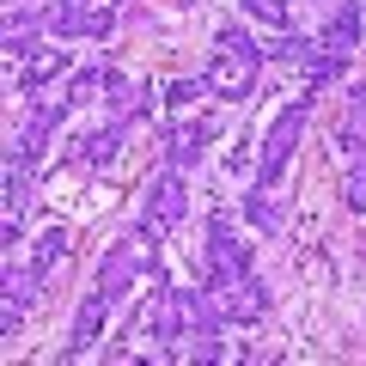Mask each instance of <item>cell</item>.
<instances>
[{"instance_id":"6da1fadb","label":"cell","mask_w":366,"mask_h":366,"mask_svg":"<svg viewBox=\"0 0 366 366\" xmlns=\"http://www.w3.org/2000/svg\"><path fill=\"white\" fill-rule=\"evenodd\" d=\"M312 104H317V92H305V98H293V104L274 117L269 141H262V153H257V171H250V183H257V189H274V183L287 177L293 147H300V134H305V117H312Z\"/></svg>"},{"instance_id":"7a4b0ae2","label":"cell","mask_w":366,"mask_h":366,"mask_svg":"<svg viewBox=\"0 0 366 366\" xmlns=\"http://www.w3.org/2000/svg\"><path fill=\"white\" fill-rule=\"evenodd\" d=\"M141 214H147V220H159L165 232H177V226H183V214H189V183H183L177 165H159V171H153Z\"/></svg>"},{"instance_id":"3957f363","label":"cell","mask_w":366,"mask_h":366,"mask_svg":"<svg viewBox=\"0 0 366 366\" xmlns=\"http://www.w3.org/2000/svg\"><path fill=\"white\" fill-rule=\"evenodd\" d=\"M110 293L104 287H92V293H79V305H74V317H67V360H79V354H92L98 348V336H104V324H110Z\"/></svg>"},{"instance_id":"277c9868","label":"cell","mask_w":366,"mask_h":366,"mask_svg":"<svg viewBox=\"0 0 366 366\" xmlns=\"http://www.w3.org/2000/svg\"><path fill=\"white\" fill-rule=\"evenodd\" d=\"M61 74H74V43H37V49L25 55V61H19V79L13 86L25 92V104L31 98H43V86H49V79H61Z\"/></svg>"},{"instance_id":"5b68a950","label":"cell","mask_w":366,"mask_h":366,"mask_svg":"<svg viewBox=\"0 0 366 366\" xmlns=\"http://www.w3.org/2000/svg\"><path fill=\"white\" fill-rule=\"evenodd\" d=\"M257 74H262V61L214 55V61H208V74H202V86H208V98H220V104H244L250 92H257Z\"/></svg>"},{"instance_id":"8992f818","label":"cell","mask_w":366,"mask_h":366,"mask_svg":"<svg viewBox=\"0 0 366 366\" xmlns=\"http://www.w3.org/2000/svg\"><path fill=\"white\" fill-rule=\"evenodd\" d=\"M129 129H134V117H110L104 129H92L86 141L74 147V159H79L86 171H117L122 153H129Z\"/></svg>"},{"instance_id":"52a82bcc","label":"cell","mask_w":366,"mask_h":366,"mask_svg":"<svg viewBox=\"0 0 366 366\" xmlns=\"http://www.w3.org/2000/svg\"><path fill=\"white\" fill-rule=\"evenodd\" d=\"M360 37H366V0H336L330 19L317 25V43L336 49V55H354V49H360Z\"/></svg>"},{"instance_id":"ba28073f","label":"cell","mask_w":366,"mask_h":366,"mask_svg":"<svg viewBox=\"0 0 366 366\" xmlns=\"http://www.w3.org/2000/svg\"><path fill=\"white\" fill-rule=\"evenodd\" d=\"M134 281H147V274H141V257L129 250V238H117V244H110L104 257H98V287H104L110 300L122 305V300L134 293Z\"/></svg>"},{"instance_id":"9c48e42d","label":"cell","mask_w":366,"mask_h":366,"mask_svg":"<svg viewBox=\"0 0 366 366\" xmlns=\"http://www.w3.org/2000/svg\"><path fill=\"white\" fill-rule=\"evenodd\" d=\"M98 13H104V0H55L49 6V37L55 43H86Z\"/></svg>"},{"instance_id":"30bf717a","label":"cell","mask_w":366,"mask_h":366,"mask_svg":"<svg viewBox=\"0 0 366 366\" xmlns=\"http://www.w3.org/2000/svg\"><path fill=\"white\" fill-rule=\"evenodd\" d=\"M262 317H269V281L250 269L244 281L226 293V324H232V330H250V324H262Z\"/></svg>"},{"instance_id":"8fae6325","label":"cell","mask_w":366,"mask_h":366,"mask_svg":"<svg viewBox=\"0 0 366 366\" xmlns=\"http://www.w3.org/2000/svg\"><path fill=\"white\" fill-rule=\"evenodd\" d=\"M43 287H49V274H43V269H19V262H6V305H13V312H37Z\"/></svg>"},{"instance_id":"7c38bea8","label":"cell","mask_w":366,"mask_h":366,"mask_svg":"<svg viewBox=\"0 0 366 366\" xmlns=\"http://www.w3.org/2000/svg\"><path fill=\"white\" fill-rule=\"evenodd\" d=\"M238 214L250 220V232H262V238H274L281 232V202H274V189H257L250 183L244 189V202H238Z\"/></svg>"},{"instance_id":"4fadbf2b","label":"cell","mask_w":366,"mask_h":366,"mask_svg":"<svg viewBox=\"0 0 366 366\" xmlns=\"http://www.w3.org/2000/svg\"><path fill=\"white\" fill-rule=\"evenodd\" d=\"M74 257V238L61 232V226H43L37 238H31V269H43V274H55L61 262Z\"/></svg>"},{"instance_id":"5bb4252c","label":"cell","mask_w":366,"mask_h":366,"mask_svg":"<svg viewBox=\"0 0 366 366\" xmlns=\"http://www.w3.org/2000/svg\"><path fill=\"white\" fill-rule=\"evenodd\" d=\"M348 61H354V55H336V49H324V43H317V49L300 61V67H305V86H312V92H330L342 74H348Z\"/></svg>"},{"instance_id":"9a60e30c","label":"cell","mask_w":366,"mask_h":366,"mask_svg":"<svg viewBox=\"0 0 366 366\" xmlns=\"http://www.w3.org/2000/svg\"><path fill=\"white\" fill-rule=\"evenodd\" d=\"M37 202V183H31V165L19 153H6V214H25Z\"/></svg>"},{"instance_id":"2e32d148","label":"cell","mask_w":366,"mask_h":366,"mask_svg":"<svg viewBox=\"0 0 366 366\" xmlns=\"http://www.w3.org/2000/svg\"><path fill=\"white\" fill-rule=\"evenodd\" d=\"M134 98H141V79H129L122 67L104 61V104H110V117H134Z\"/></svg>"},{"instance_id":"e0dca14e","label":"cell","mask_w":366,"mask_h":366,"mask_svg":"<svg viewBox=\"0 0 366 366\" xmlns=\"http://www.w3.org/2000/svg\"><path fill=\"white\" fill-rule=\"evenodd\" d=\"M214 55H238V61H262V43L250 37L238 19H226L220 31H214Z\"/></svg>"},{"instance_id":"ac0fdd59","label":"cell","mask_w":366,"mask_h":366,"mask_svg":"<svg viewBox=\"0 0 366 366\" xmlns=\"http://www.w3.org/2000/svg\"><path fill=\"white\" fill-rule=\"evenodd\" d=\"M98 92H104V61H86V67H74V74H67V86H61V98L67 104H92V98H98Z\"/></svg>"},{"instance_id":"d6986e66","label":"cell","mask_w":366,"mask_h":366,"mask_svg":"<svg viewBox=\"0 0 366 366\" xmlns=\"http://www.w3.org/2000/svg\"><path fill=\"white\" fill-rule=\"evenodd\" d=\"M312 49H317V37H300V31H274V37L262 43V61H305Z\"/></svg>"},{"instance_id":"ffe728a7","label":"cell","mask_w":366,"mask_h":366,"mask_svg":"<svg viewBox=\"0 0 366 366\" xmlns=\"http://www.w3.org/2000/svg\"><path fill=\"white\" fill-rule=\"evenodd\" d=\"M159 98H165V117H177V110L202 104V98H208V86H202V79H159Z\"/></svg>"},{"instance_id":"44dd1931","label":"cell","mask_w":366,"mask_h":366,"mask_svg":"<svg viewBox=\"0 0 366 366\" xmlns=\"http://www.w3.org/2000/svg\"><path fill=\"white\" fill-rule=\"evenodd\" d=\"M238 13H244L250 25H269V37L287 31V0H238Z\"/></svg>"},{"instance_id":"7402d4cb","label":"cell","mask_w":366,"mask_h":366,"mask_svg":"<svg viewBox=\"0 0 366 366\" xmlns=\"http://www.w3.org/2000/svg\"><path fill=\"white\" fill-rule=\"evenodd\" d=\"M342 202H348L354 214H366V159L348 165V177H342Z\"/></svg>"},{"instance_id":"603a6c76","label":"cell","mask_w":366,"mask_h":366,"mask_svg":"<svg viewBox=\"0 0 366 366\" xmlns=\"http://www.w3.org/2000/svg\"><path fill=\"white\" fill-rule=\"evenodd\" d=\"M348 129L366 141V79H354V86H348Z\"/></svg>"},{"instance_id":"cb8c5ba5","label":"cell","mask_w":366,"mask_h":366,"mask_svg":"<svg viewBox=\"0 0 366 366\" xmlns=\"http://www.w3.org/2000/svg\"><path fill=\"white\" fill-rule=\"evenodd\" d=\"M0 244H6V257H19V244H25V226H19V214H6V226H0Z\"/></svg>"},{"instance_id":"d4e9b609","label":"cell","mask_w":366,"mask_h":366,"mask_svg":"<svg viewBox=\"0 0 366 366\" xmlns=\"http://www.w3.org/2000/svg\"><path fill=\"white\" fill-rule=\"evenodd\" d=\"M19 330H25V312H13V305H6V317H0V336L13 342V336H19Z\"/></svg>"},{"instance_id":"484cf974","label":"cell","mask_w":366,"mask_h":366,"mask_svg":"<svg viewBox=\"0 0 366 366\" xmlns=\"http://www.w3.org/2000/svg\"><path fill=\"white\" fill-rule=\"evenodd\" d=\"M312 6H336V0H312Z\"/></svg>"},{"instance_id":"4316f807","label":"cell","mask_w":366,"mask_h":366,"mask_svg":"<svg viewBox=\"0 0 366 366\" xmlns=\"http://www.w3.org/2000/svg\"><path fill=\"white\" fill-rule=\"evenodd\" d=\"M110 6H129V0H110Z\"/></svg>"}]
</instances>
